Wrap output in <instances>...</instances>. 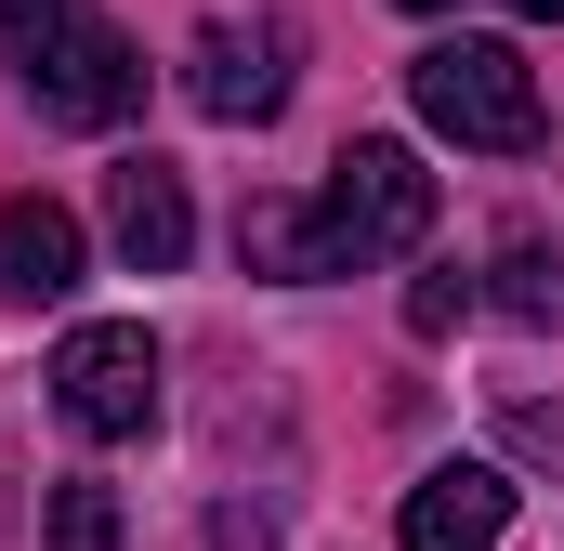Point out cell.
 <instances>
[{
  "mask_svg": "<svg viewBox=\"0 0 564 551\" xmlns=\"http://www.w3.org/2000/svg\"><path fill=\"white\" fill-rule=\"evenodd\" d=\"M0 40H13V79L53 132H119L144 106V53L93 0H0Z\"/></svg>",
  "mask_w": 564,
  "mask_h": 551,
  "instance_id": "2",
  "label": "cell"
},
{
  "mask_svg": "<svg viewBox=\"0 0 564 551\" xmlns=\"http://www.w3.org/2000/svg\"><path fill=\"white\" fill-rule=\"evenodd\" d=\"M79 289V210L0 197V302H66Z\"/></svg>",
  "mask_w": 564,
  "mask_h": 551,
  "instance_id": "8",
  "label": "cell"
},
{
  "mask_svg": "<svg viewBox=\"0 0 564 551\" xmlns=\"http://www.w3.org/2000/svg\"><path fill=\"white\" fill-rule=\"evenodd\" d=\"M512 446L525 460H564V408H512Z\"/></svg>",
  "mask_w": 564,
  "mask_h": 551,
  "instance_id": "12",
  "label": "cell"
},
{
  "mask_svg": "<svg viewBox=\"0 0 564 551\" xmlns=\"http://www.w3.org/2000/svg\"><path fill=\"white\" fill-rule=\"evenodd\" d=\"M512 13H525V26H552V13H564V0H512Z\"/></svg>",
  "mask_w": 564,
  "mask_h": 551,
  "instance_id": "13",
  "label": "cell"
},
{
  "mask_svg": "<svg viewBox=\"0 0 564 551\" xmlns=\"http://www.w3.org/2000/svg\"><path fill=\"white\" fill-rule=\"evenodd\" d=\"M408 93H421V119L446 144H473V158H525V144L552 132V106H539V66L512 53V40H433L421 66H408Z\"/></svg>",
  "mask_w": 564,
  "mask_h": 551,
  "instance_id": "3",
  "label": "cell"
},
{
  "mask_svg": "<svg viewBox=\"0 0 564 551\" xmlns=\"http://www.w3.org/2000/svg\"><path fill=\"white\" fill-rule=\"evenodd\" d=\"M106 237H119L132 276H171L197 250V210H184V171H171V158H119V171H106Z\"/></svg>",
  "mask_w": 564,
  "mask_h": 551,
  "instance_id": "7",
  "label": "cell"
},
{
  "mask_svg": "<svg viewBox=\"0 0 564 551\" xmlns=\"http://www.w3.org/2000/svg\"><path fill=\"white\" fill-rule=\"evenodd\" d=\"M394 539H408V551H499V539H512V473H499V460L421 473L408 512H394Z\"/></svg>",
  "mask_w": 564,
  "mask_h": 551,
  "instance_id": "6",
  "label": "cell"
},
{
  "mask_svg": "<svg viewBox=\"0 0 564 551\" xmlns=\"http://www.w3.org/2000/svg\"><path fill=\"white\" fill-rule=\"evenodd\" d=\"M184 93H197V119H224V132L276 119V106H289V26H237V13H210V26L184 40Z\"/></svg>",
  "mask_w": 564,
  "mask_h": 551,
  "instance_id": "5",
  "label": "cell"
},
{
  "mask_svg": "<svg viewBox=\"0 0 564 551\" xmlns=\"http://www.w3.org/2000/svg\"><path fill=\"white\" fill-rule=\"evenodd\" d=\"M408 13H446V0H408Z\"/></svg>",
  "mask_w": 564,
  "mask_h": 551,
  "instance_id": "14",
  "label": "cell"
},
{
  "mask_svg": "<svg viewBox=\"0 0 564 551\" xmlns=\"http://www.w3.org/2000/svg\"><path fill=\"white\" fill-rule=\"evenodd\" d=\"M40 539H53V551H119V486L66 473V486H53V512H40Z\"/></svg>",
  "mask_w": 564,
  "mask_h": 551,
  "instance_id": "10",
  "label": "cell"
},
{
  "mask_svg": "<svg viewBox=\"0 0 564 551\" xmlns=\"http://www.w3.org/2000/svg\"><path fill=\"white\" fill-rule=\"evenodd\" d=\"M421 237H433V171H421V144H394V132H355L315 197H250L237 210V263L276 276V289L408 263Z\"/></svg>",
  "mask_w": 564,
  "mask_h": 551,
  "instance_id": "1",
  "label": "cell"
},
{
  "mask_svg": "<svg viewBox=\"0 0 564 551\" xmlns=\"http://www.w3.org/2000/svg\"><path fill=\"white\" fill-rule=\"evenodd\" d=\"M53 408L79 420L93 446H119L158 420V342H144L132 315H93V328H66V355H53Z\"/></svg>",
  "mask_w": 564,
  "mask_h": 551,
  "instance_id": "4",
  "label": "cell"
},
{
  "mask_svg": "<svg viewBox=\"0 0 564 551\" xmlns=\"http://www.w3.org/2000/svg\"><path fill=\"white\" fill-rule=\"evenodd\" d=\"M499 315H512V328H552L564 315V250L552 237H512V250H499Z\"/></svg>",
  "mask_w": 564,
  "mask_h": 551,
  "instance_id": "9",
  "label": "cell"
},
{
  "mask_svg": "<svg viewBox=\"0 0 564 551\" xmlns=\"http://www.w3.org/2000/svg\"><path fill=\"white\" fill-rule=\"evenodd\" d=\"M459 315H473V276H459V263H433L421 289H408V342H446Z\"/></svg>",
  "mask_w": 564,
  "mask_h": 551,
  "instance_id": "11",
  "label": "cell"
}]
</instances>
